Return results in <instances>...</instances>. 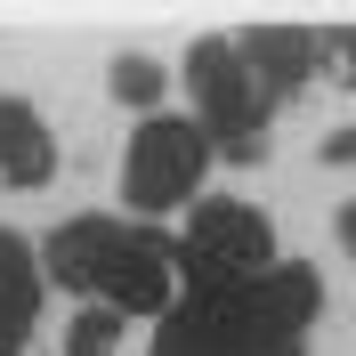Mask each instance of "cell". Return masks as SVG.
<instances>
[{"mask_svg":"<svg viewBox=\"0 0 356 356\" xmlns=\"http://www.w3.org/2000/svg\"><path fill=\"white\" fill-rule=\"evenodd\" d=\"M243 57H251V73H259L267 97H291V89L324 65V33H300V24H251V33H243Z\"/></svg>","mask_w":356,"mask_h":356,"instance_id":"cell-6","label":"cell"},{"mask_svg":"<svg viewBox=\"0 0 356 356\" xmlns=\"http://www.w3.org/2000/svg\"><path fill=\"white\" fill-rule=\"evenodd\" d=\"M41 291H49V267L24 235H0V316H41Z\"/></svg>","mask_w":356,"mask_h":356,"instance_id":"cell-8","label":"cell"},{"mask_svg":"<svg viewBox=\"0 0 356 356\" xmlns=\"http://www.w3.org/2000/svg\"><path fill=\"white\" fill-rule=\"evenodd\" d=\"M113 97H122V106H146V113H162V89H170V73L154 65V57H113Z\"/></svg>","mask_w":356,"mask_h":356,"instance_id":"cell-10","label":"cell"},{"mask_svg":"<svg viewBox=\"0 0 356 356\" xmlns=\"http://www.w3.org/2000/svg\"><path fill=\"white\" fill-rule=\"evenodd\" d=\"M122 235H130L122 219H65V227L41 243L49 284H65V291H106V267H113V251H122Z\"/></svg>","mask_w":356,"mask_h":356,"instance_id":"cell-5","label":"cell"},{"mask_svg":"<svg viewBox=\"0 0 356 356\" xmlns=\"http://www.w3.org/2000/svg\"><path fill=\"white\" fill-rule=\"evenodd\" d=\"M202 267H219V275H235V284H251V275H267L275 267V227L251 211V202H195V219H186V243Z\"/></svg>","mask_w":356,"mask_h":356,"instance_id":"cell-3","label":"cell"},{"mask_svg":"<svg viewBox=\"0 0 356 356\" xmlns=\"http://www.w3.org/2000/svg\"><path fill=\"white\" fill-rule=\"evenodd\" d=\"M186 97H195V122L211 130V146H219L227 162H259L267 146V89L259 73H251L243 41H195L186 49Z\"/></svg>","mask_w":356,"mask_h":356,"instance_id":"cell-1","label":"cell"},{"mask_svg":"<svg viewBox=\"0 0 356 356\" xmlns=\"http://www.w3.org/2000/svg\"><path fill=\"white\" fill-rule=\"evenodd\" d=\"M146 356H227V316L195 308V300H178L170 316H162V332Z\"/></svg>","mask_w":356,"mask_h":356,"instance_id":"cell-9","label":"cell"},{"mask_svg":"<svg viewBox=\"0 0 356 356\" xmlns=\"http://www.w3.org/2000/svg\"><path fill=\"white\" fill-rule=\"evenodd\" d=\"M332 162H356V130H332V146H324Z\"/></svg>","mask_w":356,"mask_h":356,"instance_id":"cell-14","label":"cell"},{"mask_svg":"<svg viewBox=\"0 0 356 356\" xmlns=\"http://www.w3.org/2000/svg\"><path fill=\"white\" fill-rule=\"evenodd\" d=\"M97 308H113V316H154V324H162V316L178 308V243H162V235L130 227L122 251H113V267H106Z\"/></svg>","mask_w":356,"mask_h":356,"instance_id":"cell-4","label":"cell"},{"mask_svg":"<svg viewBox=\"0 0 356 356\" xmlns=\"http://www.w3.org/2000/svg\"><path fill=\"white\" fill-rule=\"evenodd\" d=\"M49 170H57L49 122L24 106V97H0V178H8V186H49Z\"/></svg>","mask_w":356,"mask_h":356,"instance_id":"cell-7","label":"cell"},{"mask_svg":"<svg viewBox=\"0 0 356 356\" xmlns=\"http://www.w3.org/2000/svg\"><path fill=\"white\" fill-rule=\"evenodd\" d=\"M65 356H122V316L113 308H81L65 324Z\"/></svg>","mask_w":356,"mask_h":356,"instance_id":"cell-11","label":"cell"},{"mask_svg":"<svg viewBox=\"0 0 356 356\" xmlns=\"http://www.w3.org/2000/svg\"><path fill=\"white\" fill-rule=\"evenodd\" d=\"M211 154H219V146H211L202 122H186V113H146L138 138H130V154H122V202L146 211V219L178 211V202L202 186Z\"/></svg>","mask_w":356,"mask_h":356,"instance_id":"cell-2","label":"cell"},{"mask_svg":"<svg viewBox=\"0 0 356 356\" xmlns=\"http://www.w3.org/2000/svg\"><path fill=\"white\" fill-rule=\"evenodd\" d=\"M324 65H332V81H348V89H356V24L324 33Z\"/></svg>","mask_w":356,"mask_h":356,"instance_id":"cell-12","label":"cell"},{"mask_svg":"<svg viewBox=\"0 0 356 356\" xmlns=\"http://www.w3.org/2000/svg\"><path fill=\"white\" fill-rule=\"evenodd\" d=\"M24 332H33L24 316H0V356H24Z\"/></svg>","mask_w":356,"mask_h":356,"instance_id":"cell-13","label":"cell"},{"mask_svg":"<svg viewBox=\"0 0 356 356\" xmlns=\"http://www.w3.org/2000/svg\"><path fill=\"white\" fill-rule=\"evenodd\" d=\"M340 243L356 251V202H340Z\"/></svg>","mask_w":356,"mask_h":356,"instance_id":"cell-15","label":"cell"}]
</instances>
